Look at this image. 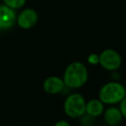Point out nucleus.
I'll use <instances>...</instances> for the list:
<instances>
[{
  "instance_id": "obj_4",
  "label": "nucleus",
  "mask_w": 126,
  "mask_h": 126,
  "mask_svg": "<svg viewBox=\"0 0 126 126\" xmlns=\"http://www.w3.org/2000/svg\"><path fill=\"white\" fill-rule=\"evenodd\" d=\"M99 64L108 71L117 70L122 64V58L114 49H105L99 54Z\"/></svg>"
},
{
  "instance_id": "obj_9",
  "label": "nucleus",
  "mask_w": 126,
  "mask_h": 126,
  "mask_svg": "<svg viewBox=\"0 0 126 126\" xmlns=\"http://www.w3.org/2000/svg\"><path fill=\"white\" fill-rule=\"evenodd\" d=\"M123 115L120 110L116 107H110L105 112V120L110 125H117L122 120Z\"/></svg>"
},
{
  "instance_id": "obj_11",
  "label": "nucleus",
  "mask_w": 126,
  "mask_h": 126,
  "mask_svg": "<svg viewBox=\"0 0 126 126\" xmlns=\"http://www.w3.org/2000/svg\"><path fill=\"white\" fill-rule=\"evenodd\" d=\"M87 61L89 63H91L92 65H96V64L99 63V55L96 54H92L88 56Z\"/></svg>"
},
{
  "instance_id": "obj_10",
  "label": "nucleus",
  "mask_w": 126,
  "mask_h": 126,
  "mask_svg": "<svg viewBox=\"0 0 126 126\" xmlns=\"http://www.w3.org/2000/svg\"><path fill=\"white\" fill-rule=\"evenodd\" d=\"M4 4L11 9H19L24 6L26 0H4Z\"/></svg>"
},
{
  "instance_id": "obj_7",
  "label": "nucleus",
  "mask_w": 126,
  "mask_h": 126,
  "mask_svg": "<svg viewBox=\"0 0 126 126\" xmlns=\"http://www.w3.org/2000/svg\"><path fill=\"white\" fill-rule=\"evenodd\" d=\"M65 87V83L63 79L56 76H51L44 80L43 82V89L46 93L50 94H56L63 91Z\"/></svg>"
},
{
  "instance_id": "obj_2",
  "label": "nucleus",
  "mask_w": 126,
  "mask_h": 126,
  "mask_svg": "<svg viewBox=\"0 0 126 126\" xmlns=\"http://www.w3.org/2000/svg\"><path fill=\"white\" fill-rule=\"evenodd\" d=\"M99 100L104 104L113 105L121 102L126 97V89L118 82H109L100 89Z\"/></svg>"
},
{
  "instance_id": "obj_5",
  "label": "nucleus",
  "mask_w": 126,
  "mask_h": 126,
  "mask_svg": "<svg viewBox=\"0 0 126 126\" xmlns=\"http://www.w3.org/2000/svg\"><path fill=\"white\" fill-rule=\"evenodd\" d=\"M38 15L33 9H25L20 13L16 18L18 25L23 30H29L34 27L37 23Z\"/></svg>"
},
{
  "instance_id": "obj_8",
  "label": "nucleus",
  "mask_w": 126,
  "mask_h": 126,
  "mask_svg": "<svg viewBox=\"0 0 126 126\" xmlns=\"http://www.w3.org/2000/svg\"><path fill=\"white\" fill-rule=\"evenodd\" d=\"M104 112V103L99 99H92L86 103V113L91 117H98Z\"/></svg>"
},
{
  "instance_id": "obj_1",
  "label": "nucleus",
  "mask_w": 126,
  "mask_h": 126,
  "mask_svg": "<svg viewBox=\"0 0 126 126\" xmlns=\"http://www.w3.org/2000/svg\"><path fill=\"white\" fill-rule=\"evenodd\" d=\"M88 72L86 66L81 62L71 63L67 67L64 76L63 81L65 83V86L69 88H79L83 86L87 81Z\"/></svg>"
},
{
  "instance_id": "obj_12",
  "label": "nucleus",
  "mask_w": 126,
  "mask_h": 126,
  "mask_svg": "<svg viewBox=\"0 0 126 126\" xmlns=\"http://www.w3.org/2000/svg\"><path fill=\"white\" fill-rule=\"evenodd\" d=\"M121 113L124 117H126V97L120 102V106H119Z\"/></svg>"
},
{
  "instance_id": "obj_3",
  "label": "nucleus",
  "mask_w": 126,
  "mask_h": 126,
  "mask_svg": "<svg viewBox=\"0 0 126 126\" xmlns=\"http://www.w3.org/2000/svg\"><path fill=\"white\" fill-rule=\"evenodd\" d=\"M86 103L83 96L79 93L69 95L64 103V111L72 118L80 117L86 113Z\"/></svg>"
},
{
  "instance_id": "obj_13",
  "label": "nucleus",
  "mask_w": 126,
  "mask_h": 126,
  "mask_svg": "<svg viewBox=\"0 0 126 126\" xmlns=\"http://www.w3.org/2000/svg\"><path fill=\"white\" fill-rule=\"evenodd\" d=\"M54 126H71L69 123L66 120H60L54 124Z\"/></svg>"
},
{
  "instance_id": "obj_6",
  "label": "nucleus",
  "mask_w": 126,
  "mask_h": 126,
  "mask_svg": "<svg viewBox=\"0 0 126 126\" xmlns=\"http://www.w3.org/2000/svg\"><path fill=\"white\" fill-rule=\"evenodd\" d=\"M16 16L14 10L7 5H0V30L11 29L15 24Z\"/></svg>"
}]
</instances>
